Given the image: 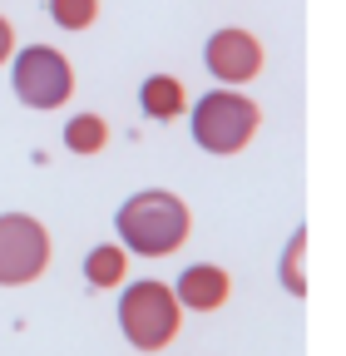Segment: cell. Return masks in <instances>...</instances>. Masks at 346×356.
I'll use <instances>...</instances> for the list:
<instances>
[{"label": "cell", "instance_id": "1", "mask_svg": "<svg viewBox=\"0 0 346 356\" xmlns=\"http://www.w3.org/2000/svg\"><path fill=\"white\" fill-rule=\"evenodd\" d=\"M114 228L124 238V252H139V257H168V252H179L188 243V228H193V218L183 208L179 193H163V188H144L134 193L119 218H114Z\"/></svg>", "mask_w": 346, "mask_h": 356}, {"label": "cell", "instance_id": "2", "mask_svg": "<svg viewBox=\"0 0 346 356\" xmlns=\"http://www.w3.org/2000/svg\"><path fill=\"white\" fill-rule=\"evenodd\" d=\"M119 327L134 351H163L183 327V307L168 282H129L119 302Z\"/></svg>", "mask_w": 346, "mask_h": 356}, {"label": "cell", "instance_id": "3", "mask_svg": "<svg viewBox=\"0 0 346 356\" xmlns=\"http://www.w3.org/2000/svg\"><path fill=\"white\" fill-rule=\"evenodd\" d=\"M257 124H263V109H257L247 95L213 89V95H203L198 109H193V139L208 154H242L257 139Z\"/></svg>", "mask_w": 346, "mask_h": 356}, {"label": "cell", "instance_id": "4", "mask_svg": "<svg viewBox=\"0 0 346 356\" xmlns=\"http://www.w3.org/2000/svg\"><path fill=\"white\" fill-rule=\"evenodd\" d=\"M50 267V233L30 213H0V287H25Z\"/></svg>", "mask_w": 346, "mask_h": 356}, {"label": "cell", "instance_id": "5", "mask_svg": "<svg viewBox=\"0 0 346 356\" xmlns=\"http://www.w3.org/2000/svg\"><path fill=\"white\" fill-rule=\"evenodd\" d=\"M10 84H15L20 104H30V109H60L74 95V70H69V60L60 50H50V44H30V50L15 55Z\"/></svg>", "mask_w": 346, "mask_h": 356}, {"label": "cell", "instance_id": "6", "mask_svg": "<svg viewBox=\"0 0 346 356\" xmlns=\"http://www.w3.org/2000/svg\"><path fill=\"white\" fill-rule=\"evenodd\" d=\"M213 79H223V84H247L257 70H263V44H257L247 30H218L208 40V50H203Z\"/></svg>", "mask_w": 346, "mask_h": 356}, {"label": "cell", "instance_id": "7", "mask_svg": "<svg viewBox=\"0 0 346 356\" xmlns=\"http://www.w3.org/2000/svg\"><path fill=\"white\" fill-rule=\"evenodd\" d=\"M173 297H179V307H188V312H218L233 297V277L223 273V267H213V262H193L179 277Z\"/></svg>", "mask_w": 346, "mask_h": 356}, {"label": "cell", "instance_id": "8", "mask_svg": "<svg viewBox=\"0 0 346 356\" xmlns=\"http://www.w3.org/2000/svg\"><path fill=\"white\" fill-rule=\"evenodd\" d=\"M139 104H144V114L149 119H158V124H168V119H179L183 114V84L173 79V74H149L144 79V95H139Z\"/></svg>", "mask_w": 346, "mask_h": 356}, {"label": "cell", "instance_id": "9", "mask_svg": "<svg viewBox=\"0 0 346 356\" xmlns=\"http://www.w3.org/2000/svg\"><path fill=\"white\" fill-rule=\"evenodd\" d=\"M129 277V252L119 243H99L90 257H84V282H94V287H119Z\"/></svg>", "mask_w": 346, "mask_h": 356}, {"label": "cell", "instance_id": "10", "mask_svg": "<svg viewBox=\"0 0 346 356\" xmlns=\"http://www.w3.org/2000/svg\"><path fill=\"white\" fill-rule=\"evenodd\" d=\"M104 144H109V124L99 114H74L65 124V149L69 154H104Z\"/></svg>", "mask_w": 346, "mask_h": 356}, {"label": "cell", "instance_id": "11", "mask_svg": "<svg viewBox=\"0 0 346 356\" xmlns=\"http://www.w3.org/2000/svg\"><path fill=\"white\" fill-rule=\"evenodd\" d=\"M307 233H292V243H287V252H282V287L292 292V297H302L307 292Z\"/></svg>", "mask_w": 346, "mask_h": 356}, {"label": "cell", "instance_id": "12", "mask_svg": "<svg viewBox=\"0 0 346 356\" xmlns=\"http://www.w3.org/2000/svg\"><path fill=\"white\" fill-rule=\"evenodd\" d=\"M99 15V0H50V20L60 30H90Z\"/></svg>", "mask_w": 346, "mask_h": 356}, {"label": "cell", "instance_id": "13", "mask_svg": "<svg viewBox=\"0 0 346 356\" xmlns=\"http://www.w3.org/2000/svg\"><path fill=\"white\" fill-rule=\"evenodd\" d=\"M15 55V30H10V20L6 15H0V65H6Z\"/></svg>", "mask_w": 346, "mask_h": 356}]
</instances>
